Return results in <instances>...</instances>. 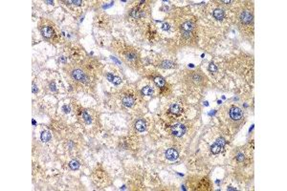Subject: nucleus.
<instances>
[{
    "label": "nucleus",
    "instance_id": "obj_1",
    "mask_svg": "<svg viewBox=\"0 0 287 191\" xmlns=\"http://www.w3.org/2000/svg\"><path fill=\"white\" fill-rule=\"evenodd\" d=\"M69 75H70L72 79H74V80L78 81V82H81V83H86V82L89 80V77L87 75V74L82 69L78 68V67L72 68L70 70Z\"/></svg>",
    "mask_w": 287,
    "mask_h": 191
},
{
    "label": "nucleus",
    "instance_id": "obj_2",
    "mask_svg": "<svg viewBox=\"0 0 287 191\" xmlns=\"http://www.w3.org/2000/svg\"><path fill=\"white\" fill-rule=\"evenodd\" d=\"M193 30H194V24L191 22V21H186L181 26V31H182V34L185 37H190V35H191Z\"/></svg>",
    "mask_w": 287,
    "mask_h": 191
},
{
    "label": "nucleus",
    "instance_id": "obj_3",
    "mask_svg": "<svg viewBox=\"0 0 287 191\" xmlns=\"http://www.w3.org/2000/svg\"><path fill=\"white\" fill-rule=\"evenodd\" d=\"M225 144H226V140H225V139L219 138L212 146H210V151H212L213 154H218V153H220V151L223 149Z\"/></svg>",
    "mask_w": 287,
    "mask_h": 191
},
{
    "label": "nucleus",
    "instance_id": "obj_4",
    "mask_svg": "<svg viewBox=\"0 0 287 191\" xmlns=\"http://www.w3.org/2000/svg\"><path fill=\"white\" fill-rule=\"evenodd\" d=\"M171 133L173 136L180 138V137L184 136L185 133H186V127L182 123H176L171 126Z\"/></svg>",
    "mask_w": 287,
    "mask_h": 191
},
{
    "label": "nucleus",
    "instance_id": "obj_5",
    "mask_svg": "<svg viewBox=\"0 0 287 191\" xmlns=\"http://www.w3.org/2000/svg\"><path fill=\"white\" fill-rule=\"evenodd\" d=\"M229 115H230V118H232V121H240L241 118H243V112L240 108H238L237 106H232L231 107L230 109V112H229Z\"/></svg>",
    "mask_w": 287,
    "mask_h": 191
},
{
    "label": "nucleus",
    "instance_id": "obj_6",
    "mask_svg": "<svg viewBox=\"0 0 287 191\" xmlns=\"http://www.w3.org/2000/svg\"><path fill=\"white\" fill-rule=\"evenodd\" d=\"M190 80L191 83H193L195 85H200L201 83H203L205 80V77L200 73H197V72H192V73L190 75Z\"/></svg>",
    "mask_w": 287,
    "mask_h": 191
},
{
    "label": "nucleus",
    "instance_id": "obj_7",
    "mask_svg": "<svg viewBox=\"0 0 287 191\" xmlns=\"http://www.w3.org/2000/svg\"><path fill=\"white\" fill-rule=\"evenodd\" d=\"M239 18H240V21L243 24H251L253 22L254 16H253V13L250 11H244V12L241 13Z\"/></svg>",
    "mask_w": 287,
    "mask_h": 191
},
{
    "label": "nucleus",
    "instance_id": "obj_8",
    "mask_svg": "<svg viewBox=\"0 0 287 191\" xmlns=\"http://www.w3.org/2000/svg\"><path fill=\"white\" fill-rule=\"evenodd\" d=\"M41 35L45 38H52L55 35V31L51 26H43L40 28Z\"/></svg>",
    "mask_w": 287,
    "mask_h": 191
},
{
    "label": "nucleus",
    "instance_id": "obj_9",
    "mask_svg": "<svg viewBox=\"0 0 287 191\" xmlns=\"http://www.w3.org/2000/svg\"><path fill=\"white\" fill-rule=\"evenodd\" d=\"M165 156L169 161H176L178 157H179V154L174 148H169L166 151Z\"/></svg>",
    "mask_w": 287,
    "mask_h": 191
},
{
    "label": "nucleus",
    "instance_id": "obj_10",
    "mask_svg": "<svg viewBox=\"0 0 287 191\" xmlns=\"http://www.w3.org/2000/svg\"><path fill=\"white\" fill-rule=\"evenodd\" d=\"M125 56L130 62H135L138 59V54L134 50H126V52L125 53Z\"/></svg>",
    "mask_w": 287,
    "mask_h": 191
},
{
    "label": "nucleus",
    "instance_id": "obj_11",
    "mask_svg": "<svg viewBox=\"0 0 287 191\" xmlns=\"http://www.w3.org/2000/svg\"><path fill=\"white\" fill-rule=\"evenodd\" d=\"M122 101H123V104L125 106H126V107H131V106L134 105V103H135V99H134L132 96L126 95V96H125L123 98Z\"/></svg>",
    "mask_w": 287,
    "mask_h": 191
},
{
    "label": "nucleus",
    "instance_id": "obj_12",
    "mask_svg": "<svg viewBox=\"0 0 287 191\" xmlns=\"http://www.w3.org/2000/svg\"><path fill=\"white\" fill-rule=\"evenodd\" d=\"M169 112L173 114V115H180L181 113L183 112V109H182V107H181L179 104H177V103H173L170 105L169 107Z\"/></svg>",
    "mask_w": 287,
    "mask_h": 191
},
{
    "label": "nucleus",
    "instance_id": "obj_13",
    "mask_svg": "<svg viewBox=\"0 0 287 191\" xmlns=\"http://www.w3.org/2000/svg\"><path fill=\"white\" fill-rule=\"evenodd\" d=\"M153 81L154 83L156 84V86L159 88H163L166 86V80L165 78L161 77V75H156L155 78H153Z\"/></svg>",
    "mask_w": 287,
    "mask_h": 191
},
{
    "label": "nucleus",
    "instance_id": "obj_14",
    "mask_svg": "<svg viewBox=\"0 0 287 191\" xmlns=\"http://www.w3.org/2000/svg\"><path fill=\"white\" fill-rule=\"evenodd\" d=\"M213 16L215 18L216 20H223L224 19V17H225V13H224V11L223 10H221V9H215L213 11Z\"/></svg>",
    "mask_w": 287,
    "mask_h": 191
},
{
    "label": "nucleus",
    "instance_id": "obj_15",
    "mask_svg": "<svg viewBox=\"0 0 287 191\" xmlns=\"http://www.w3.org/2000/svg\"><path fill=\"white\" fill-rule=\"evenodd\" d=\"M135 128H136V130H138L139 132H144L146 130V122H145V121H143V120L137 121L135 123Z\"/></svg>",
    "mask_w": 287,
    "mask_h": 191
},
{
    "label": "nucleus",
    "instance_id": "obj_16",
    "mask_svg": "<svg viewBox=\"0 0 287 191\" xmlns=\"http://www.w3.org/2000/svg\"><path fill=\"white\" fill-rule=\"evenodd\" d=\"M106 78H107L108 80H109L110 82H112V83H114V84H120L122 82V78H120L119 77H116V75H112V74H107Z\"/></svg>",
    "mask_w": 287,
    "mask_h": 191
},
{
    "label": "nucleus",
    "instance_id": "obj_17",
    "mask_svg": "<svg viewBox=\"0 0 287 191\" xmlns=\"http://www.w3.org/2000/svg\"><path fill=\"white\" fill-rule=\"evenodd\" d=\"M40 139H41L42 142H48L49 140L52 139V135H51V133L49 131H43L41 133V135H40Z\"/></svg>",
    "mask_w": 287,
    "mask_h": 191
},
{
    "label": "nucleus",
    "instance_id": "obj_18",
    "mask_svg": "<svg viewBox=\"0 0 287 191\" xmlns=\"http://www.w3.org/2000/svg\"><path fill=\"white\" fill-rule=\"evenodd\" d=\"M130 16H131L132 17H134V18H140V17H142L144 16V13H143V11H141L138 8H136V9H134V10L131 11Z\"/></svg>",
    "mask_w": 287,
    "mask_h": 191
},
{
    "label": "nucleus",
    "instance_id": "obj_19",
    "mask_svg": "<svg viewBox=\"0 0 287 191\" xmlns=\"http://www.w3.org/2000/svg\"><path fill=\"white\" fill-rule=\"evenodd\" d=\"M159 66L161 68H164V69H169V68L173 67V62H171L170 60H164L160 63Z\"/></svg>",
    "mask_w": 287,
    "mask_h": 191
},
{
    "label": "nucleus",
    "instance_id": "obj_20",
    "mask_svg": "<svg viewBox=\"0 0 287 191\" xmlns=\"http://www.w3.org/2000/svg\"><path fill=\"white\" fill-rule=\"evenodd\" d=\"M142 94H143L144 96L151 97L153 95V90H152V88L150 87V86H146V87H144L142 89Z\"/></svg>",
    "mask_w": 287,
    "mask_h": 191
},
{
    "label": "nucleus",
    "instance_id": "obj_21",
    "mask_svg": "<svg viewBox=\"0 0 287 191\" xmlns=\"http://www.w3.org/2000/svg\"><path fill=\"white\" fill-rule=\"evenodd\" d=\"M69 167H70L72 170H78L79 168V163L76 160H72L70 163H69Z\"/></svg>",
    "mask_w": 287,
    "mask_h": 191
},
{
    "label": "nucleus",
    "instance_id": "obj_22",
    "mask_svg": "<svg viewBox=\"0 0 287 191\" xmlns=\"http://www.w3.org/2000/svg\"><path fill=\"white\" fill-rule=\"evenodd\" d=\"M82 118H83V121H84L87 124H90L91 123V117L89 116L88 113L86 112V111H83L82 112Z\"/></svg>",
    "mask_w": 287,
    "mask_h": 191
},
{
    "label": "nucleus",
    "instance_id": "obj_23",
    "mask_svg": "<svg viewBox=\"0 0 287 191\" xmlns=\"http://www.w3.org/2000/svg\"><path fill=\"white\" fill-rule=\"evenodd\" d=\"M209 71L210 72H213V73H215V72L217 71V67L214 65V63H213V62L210 63V65H209Z\"/></svg>",
    "mask_w": 287,
    "mask_h": 191
},
{
    "label": "nucleus",
    "instance_id": "obj_24",
    "mask_svg": "<svg viewBox=\"0 0 287 191\" xmlns=\"http://www.w3.org/2000/svg\"><path fill=\"white\" fill-rule=\"evenodd\" d=\"M162 29L164 31H169V25L168 23H164L162 25Z\"/></svg>",
    "mask_w": 287,
    "mask_h": 191
},
{
    "label": "nucleus",
    "instance_id": "obj_25",
    "mask_svg": "<svg viewBox=\"0 0 287 191\" xmlns=\"http://www.w3.org/2000/svg\"><path fill=\"white\" fill-rule=\"evenodd\" d=\"M237 160L238 161H242L243 160H244V155H243V154H238L237 157Z\"/></svg>",
    "mask_w": 287,
    "mask_h": 191
},
{
    "label": "nucleus",
    "instance_id": "obj_26",
    "mask_svg": "<svg viewBox=\"0 0 287 191\" xmlns=\"http://www.w3.org/2000/svg\"><path fill=\"white\" fill-rule=\"evenodd\" d=\"M38 92V87H37V85H35V83H33V93L35 94Z\"/></svg>",
    "mask_w": 287,
    "mask_h": 191
},
{
    "label": "nucleus",
    "instance_id": "obj_27",
    "mask_svg": "<svg viewBox=\"0 0 287 191\" xmlns=\"http://www.w3.org/2000/svg\"><path fill=\"white\" fill-rule=\"evenodd\" d=\"M51 90H53V91H56L55 83H54V82H52V83H51Z\"/></svg>",
    "mask_w": 287,
    "mask_h": 191
},
{
    "label": "nucleus",
    "instance_id": "obj_28",
    "mask_svg": "<svg viewBox=\"0 0 287 191\" xmlns=\"http://www.w3.org/2000/svg\"><path fill=\"white\" fill-rule=\"evenodd\" d=\"M71 3H73V4H76V5H81V4H82L81 1H72Z\"/></svg>",
    "mask_w": 287,
    "mask_h": 191
},
{
    "label": "nucleus",
    "instance_id": "obj_29",
    "mask_svg": "<svg viewBox=\"0 0 287 191\" xmlns=\"http://www.w3.org/2000/svg\"><path fill=\"white\" fill-rule=\"evenodd\" d=\"M63 109L65 110V111H64V112H65V113H68V112H69V108H68V107H66V106H64V107H63Z\"/></svg>",
    "mask_w": 287,
    "mask_h": 191
},
{
    "label": "nucleus",
    "instance_id": "obj_30",
    "mask_svg": "<svg viewBox=\"0 0 287 191\" xmlns=\"http://www.w3.org/2000/svg\"><path fill=\"white\" fill-rule=\"evenodd\" d=\"M46 3H48V4H53V1H45Z\"/></svg>",
    "mask_w": 287,
    "mask_h": 191
},
{
    "label": "nucleus",
    "instance_id": "obj_31",
    "mask_svg": "<svg viewBox=\"0 0 287 191\" xmlns=\"http://www.w3.org/2000/svg\"><path fill=\"white\" fill-rule=\"evenodd\" d=\"M223 3H231L232 1H222Z\"/></svg>",
    "mask_w": 287,
    "mask_h": 191
}]
</instances>
